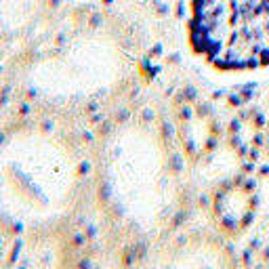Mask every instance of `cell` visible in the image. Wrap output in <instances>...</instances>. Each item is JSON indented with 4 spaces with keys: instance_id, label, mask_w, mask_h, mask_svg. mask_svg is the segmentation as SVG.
I'll return each mask as SVG.
<instances>
[{
    "instance_id": "6da1fadb",
    "label": "cell",
    "mask_w": 269,
    "mask_h": 269,
    "mask_svg": "<svg viewBox=\"0 0 269 269\" xmlns=\"http://www.w3.org/2000/svg\"><path fill=\"white\" fill-rule=\"evenodd\" d=\"M91 196L114 257L133 263L175 234L187 187L168 129L152 109L114 118L91 154Z\"/></svg>"
},
{
    "instance_id": "7a4b0ae2",
    "label": "cell",
    "mask_w": 269,
    "mask_h": 269,
    "mask_svg": "<svg viewBox=\"0 0 269 269\" xmlns=\"http://www.w3.org/2000/svg\"><path fill=\"white\" fill-rule=\"evenodd\" d=\"M91 194V160L69 134L42 122L0 133V229L42 240L63 232Z\"/></svg>"
},
{
    "instance_id": "3957f363",
    "label": "cell",
    "mask_w": 269,
    "mask_h": 269,
    "mask_svg": "<svg viewBox=\"0 0 269 269\" xmlns=\"http://www.w3.org/2000/svg\"><path fill=\"white\" fill-rule=\"evenodd\" d=\"M133 72L126 42L105 26L51 36L19 66L32 105L53 116H86L114 101Z\"/></svg>"
},
{
    "instance_id": "277c9868",
    "label": "cell",
    "mask_w": 269,
    "mask_h": 269,
    "mask_svg": "<svg viewBox=\"0 0 269 269\" xmlns=\"http://www.w3.org/2000/svg\"><path fill=\"white\" fill-rule=\"evenodd\" d=\"M187 40L225 74L269 67V0H189Z\"/></svg>"
},
{
    "instance_id": "5b68a950",
    "label": "cell",
    "mask_w": 269,
    "mask_h": 269,
    "mask_svg": "<svg viewBox=\"0 0 269 269\" xmlns=\"http://www.w3.org/2000/svg\"><path fill=\"white\" fill-rule=\"evenodd\" d=\"M57 0H0V61L21 66L53 36Z\"/></svg>"
},
{
    "instance_id": "8992f818",
    "label": "cell",
    "mask_w": 269,
    "mask_h": 269,
    "mask_svg": "<svg viewBox=\"0 0 269 269\" xmlns=\"http://www.w3.org/2000/svg\"><path fill=\"white\" fill-rule=\"evenodd\" d=\"M147 269H238L225 235L210 229L172 234L147 259Z\"/></svg>"
},
{
    "instance_id": "52a82bcc",
    "label": "cell",
    "mask_w": 269,
    "mask_h": 269,
    "mask_svg": "<svg viewBox=\"0 0 269 269\" xmlns=\"http://www.w3.org/2000/svg\"><path fill=\"white\" fill-rule=\"evenodd\" d=\"M257 212V194L246 183H223L210 198V217L217 232L235 238L242 234Z\"/></svg>"
},
{
    "instance_id": "ba28073f",
    "label": "cell",
    "mask_w": 269,
    "mask_h": 269,
    "mask_svg": "<svg viewBox=\"0 0 269 269\" xmlns=\"http://www.w3.org/2000/svg\"><path fill=\"white\" fill-rule=\"evenodd\" d=\"M250 269H269V244L259 250V255H257L255 263H252Z\"/></svg>"
},
{
    "instance_id": "9c48e42d",
    "label": "cell",
    "mask_w": 269,
    "mask_h": 269,
    "mask_svg": "<svg viewBox=\"0 0 269 269\" xmlns=\"http://www.w3.org/2000/svg\"><path fill=\"white\" fill-rule=\"evenodd\" d=\"M263 152H265V160L269 164V124L265 129V137H263Z\"/></svg>"
}]
</instances>
